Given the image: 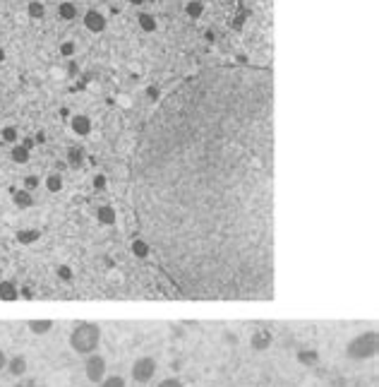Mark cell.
Segmentation results:
<instances>
[{"label": "cell", "mask_w": 379, "mask_h": 387, "mask_svg": "<svg viewBox=\"0 0 379 387\" xmlns=\"http://www.w3.org/2000/svg\"><path fill=\"white\" fill-rule=\"evenodd\" d=\"M101 344V327L96 322H79L70 332V346L75 354H94Z\"/></svg>", "instance_id": "7a4b0ae2"}, {"label": "cell", "mask_w": 379, "mask_h": 387, "mask_svg": "<svg viewBox=\"0 0 379 387\" xmlns=\"http://www.w3.org/2000/svg\"><path fill=\"white\" fill-rule=\"evenodd\" d=\"M84 27L94 34L103 32V29H106V17H103L98 10H89L87 15H84Z\"/></svg>", "instance_id": "52a82bcc"}, {"label": "cell", "mask_w": 379, "mask_h": 387, "mask_svg": "<svg viewBox=\"0 0 379 387\" xmlns=\"http://www.w3.org/2000/svg\"><path fill=\"white\" fill-rule=\"evenodd\" d=\"M377 349H379L377 332H362V334H357L353 342H348L346 354L353 361H367V358H372L377 354Z\"/></svg>", "instance_id": "3957f363"}, {"label": "cell", "mask_w": 379, "mask_h": 387, "mask_svg": "<svg viewBox=\"0 0 379 387\" xmlns=\"http://www.w3.org/2000/svg\"><path fill=\"white\" fill-rule=\"evenodd\" d=\"M154 375H156V361H154L152 356H142V358H137V361L132 363V380H135V382L144 385V382H149Z\"/></svg>", "instance_id": "277c9868"}, {"label": "cell", "mask_w": 379, "mask_h": 387, "mask_svg": "<svg viewBox=\"0 0 379 387\" xmlns=\"http://www.w3.org/2000/svg\"><path fill=\"white\" fill-rule=\"evenodd\" d=\"M41 238V231L39 229H22V231H17V241L22 245H32L36 243Z\"/></svg>", "instance_id": "4fadbf2b"}, {"label": "cell", "mask_w": 379, "mask_h": 387, "mask_svg": "<svg viewBox=\"0 0 379 387\" xmlns=\"http://www.w3.org/2000/svg\"><path fill=\"white\" fill-rule=\"evenodd\" d=\"M128 3H132V5H142L144 0H128Z\"/></svg>", "instance_id": "d6a6232c"}, {"label": "cell", "mask_w": 379, "mask_h": 387, "mask_svg": "<svg viewBox=\"0 0 379 387\" xmlns=\"http://www.w3.org/2000/svg\"><path fill=\"white\" fill-rule=\"evenodd\" d=\"M156 387H183V382H180L178 377H166V380H161Z\"/></svg>", "instance_id": "4316f807"}, {"label": "cell", "mask_w": 379, "mask_h": 387, "mask_svg": "<svg viewBox=\"0 0 379 387\" xmlns=\"http://www.w3.org/2000/svg\"><path fill=\"white\" fill-rule=\"evenodd\" d=\"M274 342V337H271L269 330H257L252 332V337H249V346L255 349V351H267Z\"/></svg>", "instance_id": "8992f818"}, {"label": "cell", "mask_w": 379, "mask_h": 387, "mask_svg": "<svg viewBox=\"0 0 379 387\" xmlns=\"http://www.w3.org/2000/svg\"><path fill=\"white\" fill-rule=\"evenodd\" d=\"M15 387H34V382H32V380H27V382H17Z\"/></svg>", "instance_id": "1f68e13d"}, {"label": "cell", "mask_w": 379, "mask_h": 387, "mask_svg": "<svg viewBox=\"0 0 379 387\" xmlns=\"http://www.w3.org/2000/svg\"><path fill=\"white\" fill-rule=\"evenodd\" d=\"M60 53H63V55H72V53H75V44H72V41L63 44V46H60Z\"/></svg>", "instance_id": "4dcf8cb0"}, {"label": "cell", "mask_w": 379, "mask_h": 387, "mask_svg": "<svg viewBox=\"0 0 379 387\" xmlns=\"http://www.w3.org/2000/svg\"><path fill=\"white\" fill-rule=\"evenodd\" d=\"M271 72L218 65L183 79L159 101L135 154V210L152 250L249 248L271 238Z\"/></svg>", "instance_id": "6da1fadb"}, {"label": "cell", "mask_w": 379, "mask_h": 387, "mask_svg": "<svg viewBox=\"0 0 379 387\" xmlns=\"http://www.w3.org/2000/svg\"><path fill=\"white\" fill-rule=\"evenodd\" d=\"M27 327H29V332H34V334H48V332L53 330V320H29Z\"/></svg>", "instance_id": "5bb4252c"}, {"label": "cell", "mask_w": 379, "mask_h": 387, "mask_svg": "<svg viewBox=\"0 0 379 387\" xmlns=\"http://www.w3.org/2000/svg\"><path fill=\"white\" fill-rule=\"evenodd\" d=\"M67 161H70V166H79L82 161H84V152L77 149V147H72V149L67 152Z\"/></svg>", "instance_id": "603a6c76"}, {"label": "cell", "mask_w": 379, "mask_h": 387, "mask_svg": "<svg viewBox=\"0 0 379 387\" xmlns=\"http://www.w3.org/2000/svg\"><path fill=\"white\" fill-rule=\"evenodd\" d=\"M130 250H132V255H135V257H140V260H147V257L152 255V245L147 243V241H144L142 236H137V238L132 241Z\"/></svg>", "instance_id": "30bf717a"}, {"label": "cell", "mask_w": 379, "mask_h": 387, "mask_svg": "<svg viewBox=\"0 0 379 387\" xmlns=\"http://www.w3.org/2000/svg\"><path fill=\"white\" fill-rule=\"evenodd\" d=\"M27 12H29V17L39 20V17H44V5H41L39 0H32V3H29V8H27Z\"/></svg>", "instance_id": "cb8c5ba5"}, {"label": "cell", "mask_w": 379, "mask_h": 387, "mask_svg": "<svg viewBox=\"0 0 379 387\" xmlns=\"http://www.w3.org/2000/svg\"><path fill=\"white\" fill-rule=\"evenodd\" d=\"M10 156H12L15 164H27V161H29V149H24L22 144H17V147H12Z\"/></svg>", "instance_id": "d6986e66"}, {"label": "cell", "mask_w": 379, "mask_h": 387, "mask_svg": "<svg viewBox=\"0 0 379 387\" xmlns=\"http://www.w3.org/2000/svg\"><path fill=\"white\" fill-rule=\"evenodd\" d=\"M101 387H128L125 385V377L120 375H106L101 380Z\"/></svg>", "instance_id": "7402d4cb"}, {"label": "cell", "mask_w": 379, "mask_h": 387, "mask_svg": "<svg viewBox=\"0 0 379 387\" xmlns=\"http://www.w3.org/2000/svg\"><path fill=\"white\" fill-rule=\"evenodd\" d=\"M96 219L103 226H113L118 221V212H115V207H110V205H101V207H96Z\"/></svg>", "instance_id": "ba28073f"}, {"label": "cell", "mask_w": 379, "mask_h": 387, "mask_svg": "<svg viewBox=\"0 0 379 387\" xmlns=\"http://www.w3.org/2000/svg\"><path fill=\"white\" fill-rule=\"evenodd\" d=\"M17 128H12V125H8V128H3V140L5 142H17Z\"/></svg>", "instance_id": "484cf974"}, {"label": "cell", "mask_w": 379, "mask_h": 387, "mask_svg": "<svg viewBox=\"0 0 379 387\" xmlns=\"http://www.w3.org/2000/svg\"><path fill=\"white\" fill-rule=\"evenodd\" d=\"M12 202H15V207H20V210H29V207H34V195L29 190L22 188L12 195Z\"/></svg>", "instance_id": "8fae6325"}, {"label": "cell", "mask_w": 379, "mask_h": 387, "mask_svg": "<svg viewBox=\"0 0 379 387\" xmlns=\"http://www.w3.org/2000/svg\"><path fill=\"white\" fill-rule=\"evenodd\" d=\"M72 130H75V135H79V137H87V135L91 133V121H89L87 116H75V118H72Z\"/></svg>", "instance_id": "7c38bea8"}, {"label": "cell", "mask_w": 379, "mask_h": 387, "mask_svg": "<svg viewBox=\"0 0 379 387\" xmlns=\"http://www.w3.org/2000/svg\"><path fill=\"white\" fill-rule=\"evenodd\" d=\"M106 185H108V178L103 176V173H98V176H94V188H96V190H103Z\"/></svg>", "instance_id": "83f0119b"}, {"label": "cell", "mask_w": 379, "mask_h": 387, "mask_svg": "<svg viewBox=\"0 0 379 387\" xmlns=\"http://www.w3.org/2000/svg\"><path fill=\"white\" fill-rule=\"evenodd\" d=\"M58 15H60V20H75L77 17V8L75 3H60V8H58Z\"/></svg>", "instance_id": "ac0fdd59"}, {"label": "cell", "mask_w": 379, "mask_h": 387, "mask_svg": "<svg viewBox=\"0 0 379 387\" xmlns=\"http://www.w3.org/2000/svg\"><path fill=\"white\" fill-rule=\"evenodd\" d=\"M22 185H24V190H29V192H32V190H36L39 185H41V178H39V176H27Z\"/></svg>", "instance_id": "d4e9b609"}, {"label": "cell", "mask_w": 379, "mask_h": 387, "mask_svg": "<svg viewBox=\"0 0 379 387\" xmlns=\"http://www.w3.org/2000/svg\"><path fill=\"white\" fill-rule=\"evenodd\" d=\"M58 276H60V279H65V281H70V279H72V269H70L67 265H60V267H58Z\"/></svg>", "instance_id": "f1b7e54d"}, {"label": "cell", "mask_w": 379, "mask_h": 387, "mask_svg": "<svg viewBox=\"0 0 379 387\" xmlns=\"http://www.w3.org/2000/svg\"><path fill=\"white\" fill-rule=\"evenodd\" d=\"M0 299L3 301H17L20 299V291L12 281H0Z\"/></svg>", "instance_id": "9a60e30c"}, {"label": "cell", "mask_w": 379, "mask_h": 387, "mask_svg": "<svg viewBox=\"0 0 379 387\" xmlns=\"http://www.w3.org/2000/svg\"><path fill=\"white\" fill-rule=\"evenodd\" d=\"M3 58H5V53H3V48H0V63H3Z\"/></svg>", "instance_id": "836d02e7"}, {"label": "cell", "mask_w": 379, "mask_h": 387, "mask_svg": "<svg viewBox=\"0 0 379 387\" xmlns=\"http://www.w3.org/2000/svg\"><path fill=\"white\" fill-rule=\"evenodd\" d=\"M84 373H87L89 382H101L106 377V358L101 354H89V358L84 361Z\"/></svg>", "instance_id": "5b68a950"}, {"label": "cell", "mask_w": 379, "mask_h": 387, "mask_svg": "<svg viewBox=\"0 0 379 387\" xmlns=\"http://www.w3.org/2000/svg\"><path fill=\"white\" fill-rule=\"evenodd\" d=\"M140 27L144 32H156V17L149 15V12H142L140 15Z\"/></svg>", "instance_id": "44dd1931"}, {"label": "cell", "mask_w": 379, "mask_h": 387, "mask_svg": "<svg viewBox=\"0 0 379 387\" xmlns=\"http://www.w3.org/2000/svg\"><path fill=\"white\" fill-rule=\"evenodd\" d=\"M8 370H10V375L15 377H22L24 373H27V358H24L22 354L12 356V358H8V365H5Z\"/></svg>", "instance_id": "9c48e42d"}, {"label": "cell", "mask_w": 379, "mask_h": 387, "mask_svg": "<svg viewBox=\"0 0 379 387\" xmlns=\"http://www.w3.org/2000/svg\"><path fill=\"white\" fill-rule=\"evenodd\" d=\"M147 96H149L152 101H159L161 99V89L159 87H147Z\"/></svg>", "instance_id": "f546056e"}, {"label": "cell", "mask_w": 379, "mask_h": 387, "mask_svg": "<svg viewBox=\"0 0 379 387\" xmlns=\"http://www.w3.org/2000/svg\"><path fill=\"white\" fill-rule=\"evenodd\" d=\"M298 361L303 365H317L319 363V354L314 349H303V351H298Z\"/></svg>", "instance_id": "2e32d148"}, {"label": "cell", "mask_w": 379, "mask_h": 387, "mask_svg": "<svg viewBox=\"0 0 379 387\" xmlns=\"http://www.w3.org/2000/svg\"><path fill=\"white\" fill-rule=\"evenodd\" d=\"M187 15H190L192 20H199V17L204 15V3H202V0H190V3H187Z\"/></svg>", "instance_id": "ffe728a7"}, {"label": "cell", "mask_w": 379, "mask_h": 387, "mask_svg": "<svg viewBox=\"0 0 379 387\" xmlns=\"http://www.w3.org/2000/svg\"><path fill=\"white\" fill-rule=\"evenodd\" d=\"M44 185L48 192H60L63 190V176L60 173H51V176H46Z\"/></svg>", "instance_id": "e0dca14e"}]
</instances>
